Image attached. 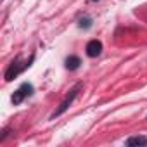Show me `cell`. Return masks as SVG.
<instances>
[{
  "label": "cell",
  "instance_id": "obj_6",
  "mask_svg": "<svg viewBox=\"0 0 147 147\" xmlns=\"http://www.w3.org/2000/svg\"><path fill=\"white\" fill-rule=\"evenodd\" d=\"M80 26H82V28H83V26H85V28H90V19H87V18L82 19V21H80Z\"/></svg>",
  "mask_w": 147,
  "mask_h": 147
},
{
  "label": "cell",
  "instance_id": "obj_5",
  "mask_svg": "<svg viewBox=\"0 0 147 147\" xmlns=\"http://www.w3.org/2000/svg\"><path fill=\"white\" fill-rule=\"evenodd\" d=\"M78 66H80V59L76 55H71V57L66 59V67L67 69H76Z\"/></svg>",
  "mask_w": 147,
  "mask_h": 147
},
{
  "label": "cell",
  "instance_id": "obj_1",
  "mask_svg": "<svg viewBox=\"0 0 147 147\" xmlns=\"http://www.w3.org/2000/svg\"><path fill=\"white\" fill-rule=\"evenodd\" d=\"M31 90H33V87H31L30 83L21 85V87L14 92V95H12V99H11V100H12V104H16V106H18V104H21V102L24 100V97L31 94Z\"/></svg>",
  "mask_w": 147,
  "mask_h": 147
},
{
  "label": "cell",
  "instance_id": "obj_4",
  "mask_svg": "<svg viewBox=\"0 0 147 147\" xmlns=\"http://www.w3.org/2000/svg\"><path fill=\"white\" fill-rule=\"evenodd\" d=\"M145 144H147L145 137H131V138L126 140V145H130V147H133V145H145Z\"/></svg>",
  "mask_w": 147,
  "mask_h": 147
},
{
  "label": "cell",
  "instance_id": "obj_3",
  "mask_svg": "<svg viewBox=\"0 0 147 147\" xmlns=\"http://www.w3.org/2000/svg\"><path fill=\"white\" fill-rule=\"evenodd\" d=\"M78 90H80V87H75V88H73V90H71V94H69V95H67V97H66V99H64V100L61 102V107H59V109L55 111V114H57V116H59V114H62V113H64V111H66V109L69 107V104L73 102V99H75V97H76V94H78Z\"/></svg>",
  "mask_w": 147,
  "mask_h": 147
},
{
  "label": "cell",
  "instance_id": "obj_2",
  "mask_svg": "<svg viewBox=\"0 0 147 147\" xmlns=\"http://www.w3.org/2000/svg\"><path fill=\"white\" fill-rule=\"evenodd\" d=\"M87 55L88 57H97V55H100V52H102V43L99 42V40H90L88 43H87Z\"/></svg>",
  "mask_w": 147,
  "mask_h": 147
}]
</instances>
